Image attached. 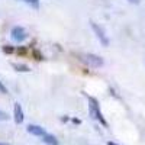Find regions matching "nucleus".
I'll return each instance as SVG.
<instances>
[{
  "instance_id": "obj_7",
  "label": "nucleus",
  "mask_w": 145,
  "mask_h": 145,
  "mask_svg": "<svg viewBox=\"0 0 145 145\" xmlns=\"http://www.w3.org/2000/svg\"><path fill=\"white\" fill-rule=\"evenodd\" d=\"M12 67H13L16 71H19V72H29L31 71V68L28 65L20 64V63H12Z\"/></svg>"
},
{
  "instance_id": "obj_10",
  "label": "nucleus",
  "mask_w": 145,
  "mask_h": 145,
  "mask_svg": "<svg viewBox=\"0 0 145 145\" xmlns=\"http://www.w3.org/2000/svg\"><path fill=\"white\" fill-rule=\"evenodd\" d=\"M2 50H3L5 54H13V52H16V48L15 46H10V45H5Z\"/></svg>"
},
{
  "instance_id": "obj_8",
  "label": "nucleus",
  "mask_w": 145,
  "mask_h": 145,
  "mask_svg": "<svg viewBox=\"0 0 145 145\" xmlns=\"http://www.w3.org/2000/svg\"><path fill=\"white\" fill-rule=\"evenodd\" d=\"M44 138V142L46 144V145H58V139L54 137V135H51V134H46L45 137H42Z\"/></svg>"
},
{
  "instance_id": "obj_1",
  "label": "nucleus",
  "mask_w": 145,
  "mask_h": 145,
  "mask_svg": "<svg viewBox=\"0 0 145 145\" xmlns=\"http://www.w3.org/2000/svg\"><path fill=\"white\" fill-rule=\"evenodd\" d=\"M89 112H90V116L96 120H99V122L107 128V122H106V119L103 118L102 112H100V106H99V102L96 97H91V96H89Z\"/></svg>"
},
{
  "instance_id": "obj_3",
  "label": "nucleus",
  "mask_w": 145,
  "mask_h": 145,
  "mask_svg": "<svg viewBox=\"0 0 145 145\" xmlns=\"http://www.w3.org/2000/svg\"><path fill=\"white\" fill-rule=\"evenodd\" d=\"M90 26H91L94 35L97 36V39L100 41V44H102L103 46H107V45H109V38H107L105 29L99 25V23H96V22H93V20H90Z\"/></svg>"
},
{
  "instance_id": "obj_11",
  "label": "nucleus",
  "mask_w": 145,
  "mask_h": 145,
  "mask_svg": "<svg viewBox=\"0 0 145 145\" xmlns=\"http://www.w3.org/2000/svg\"><path fill=\"white\" fill-rule=\"evenodd\" d=\"M9 119H10L9 113H6V112H3V110H0V120H9Z\"/></svg>"
},
{
  "instance_id": "obj_14",
  "label": "nucleus",
  "mask_w": 145,
  "mask_h": 145,
  "mask_svg": "<svg viewBox=\"0 0 145 145\" xmlns=\"http://www.w3.org/2000/svg\"><path fill=\"white\" fill-rule=\"evenodd\" d=\"M33 57H35L36 59H44V57H42V54H41L39 51H36V50L33 51Z\"/></svg>"
},
{
  "instance_id": "obj_9",
  "label": "nucleus",
  "mask_w": 145,
  "mask_h": 145,
  "mask_svg": "<svg viewBox=\"0 0 145 145\" xmlns=\"http://www.w3.org/2000/svg\"><path fill=\"white\" fill-rule=\"evenodd\" d=\"M19 2H25V3H28L29 6H32L35 9L39 7V0H19Z\"/></svg>"
},
{
  "instance_id": "obj_12",
  "label": "nucleus",
  "mask_w": 145,
  "mask_h": 145,
  "mask_svg": "<svg viewBox=\"0 0 145 145\" xmlns=\"http://www.w3.org/2000/svg\"><path fill=\"white\" fill-rule=\"evenodd\" d=\"M26 46H20V48H18V50H16V52L19 54V55H23V54H26Z\"/></svg>"
},
{
  "instance_id": "obj_15",
  "label": "nucleus",
  "mask_w": 145,
  "mask_h": 145,
  "mask_svg": "<svg viewBox=\"0 0 145 145\" xmlns=\"http://www.w3.org/2000/svg\"><path fill=\"white\" fill-rule=\"evenodd\" d=\"M129 3H134V5H138L139 3V0H128Z\"/></svg>"
},
{
  "instance_id": "obj_6",
  "label": "nucleus",
  "mask_w": 145,
  "mask_h": 145,
  "mask_svg": "<svg viewBox=\"0 0 145 145\" xmlns=\"http://www.w3.org/2000/svg\"><path fill=\"white\" fill-rule=\"evenodd\" d=\"M26 129H28L29 134L33 135V137H45V135H46L45 129H44L42 126H39V125H28Z\"/></svg>"
},
{
  "instance_id": "obj_16",
  "label": "nucleus",
  "mask_w": 145,
  "mask_h": 145,
  "mask_svg": "<svg viewBox=\"0 0 145 145\" xmlns=\"http://www.w3.org/2000/svg\"><path fill=\"white\" fill-rule=\"evenodd\" d=\"M107 145H116L115 142H107Z\"/></svg>"
},
{
  "instance_id": "obj_5",
  "label": "nucleus",
  "mask_w": 145,
  "mask_h": 145,
  "mask_svg": "<svg viewBox=\"0 0 145 145\" xmlns=\"http://www.w3.org/2000/svg\"><path fill=\"white\" fill-rule=\"evenodd\" d=\"M23 118H25V115H23L20 103H15V106H13V119H15V122L18 125H20L23 122Z\"/></svg>"
},
{
  "instance_id": "obj_17",
  "label": "nucleus",
  "mask_w": 145,
  "mask_h": 145,
  "mask_svg": "<svg viewBox=\"0 0 145 145\" xmlns=\"http://www.w3.org/2000/svg\"><path fill=\"white\" fill-rule=\"evenodd\" d=\"M0 145H9V144H2V142H0Z\"/></svg>"
},
{
  "instance_id": "obj_2",
  "label": "nucleus",
  "mask_w": 145,
  "mask_h": 145,
  "mask_svg": "<svg viewBox=\"0 0 145 145\" xmlns=\"http://www.w3.org/2000/svg\"><path fill=\"white\" fill-rule=\"evenodd\" d=\"M81 61L86 63L89 67H93V68H100L105 64L103 58L100 55H96V54H83L81 55Z\"/></svg>"
},
{
  "instance_id": "obj_4",
  "label": "nucleus",
  "mask_w": 145,
  "mask_h": 145,
  "mask_svg": "<svg viewBox=\"0 0 145 145\" xmlns=\"http://www.w3.org/2000/svg\"><path fill=\"white\" fill-rule=\"evenodd\" d=\"M10 33H12V39L16 41V42H23V41L26 39V36H28L25 28H22V26L12 28V32H10Z\"/></svg>"
},
{
  "instance_id": "obj_13",
  "label": "nucleus",
  "mask_w": 145,
  "mask_h": 145,
  "mask_svg": "<svg viewBox=\"0 0 145 145\" xmlns=\"http://www.w3.org/2000/svg\"><path fill=\"white\" fill-rule=\"evenodd\" d=\"M0 93H2V94H7V93H9L7 89H6V86H5L2 81H0Z\"/></svg>"
}]
</instances>
